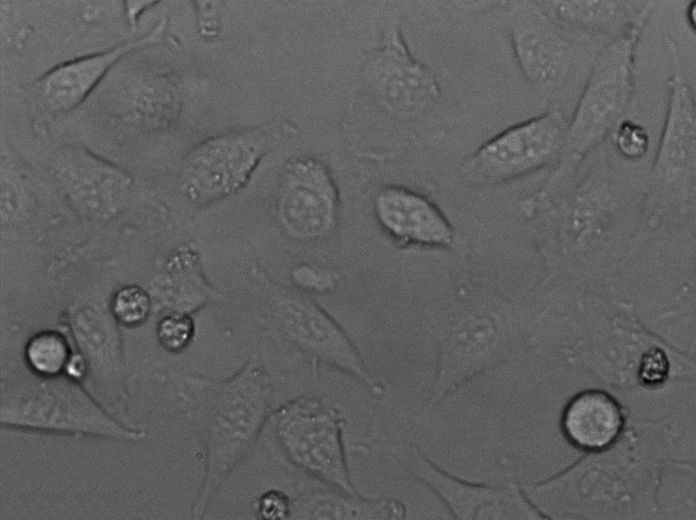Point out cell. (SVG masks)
Here are the masks:
<instances>
[{
	"instance_id": "6da1fadb",
	"label": "cell",
	"mask_w": 696,
	"mask_h": 520,
	"mask_svg": "<svg viewBox=\"0 0 696 520\" xmlns=\"http://www.w3.org/2000/svg\"><path fill=\"white\" fill-rule=\"evenodd\" d=\"M180 396L204 447V476L192 507L193 518L201 519L269 418L272 383L254 354L227 379L184 376Z\"/></svg>"
},
{
	"instance_id": "2e32d148",
	"label": "cell",
	"mask_w": 696,
	"mask_h": 520,
	"mask_svg": "<svg viewBox=\"0 0 696 520\" xmlns=\"http://www.w3.org/2000/svg\"><path fill=\"white\" fill-rule=\"evenodd\" d=\"M623 418L616 401L601 391L576 396L566 407L563 426L570 440L585 449H602L620 432Z\"/></svg>"
},
{
	"instance_id": "52a82bcc",
	"label": "cell",
	"mask_w": 696,
	"mask_h": 520,
	"mask_svg": "<svg viewBox=\"0 0 696 520\" xmlns=\"http://www.w3.org/2000/svg\"><path fill=\"white\" fill-rule=\"evenodd\" d=\"M339 211L336 185L327 167L313 158L290 163L278 195V214L286 232L301 241H316L335 228Z\"/></svg>"
},
{
	"instance_id": "8992f818",
	"label": "cell",
	"mask_w": 696,
	"mask_h": 520,
	"mask_svg": "<svg viewBox=\"0 0 696 520\" xmlns=\"http://www.w3.org/2000/svg\"><path fill=\"white\" fill-rule=\"evenodd\" d=\"M566 136L558 112L517 124L486 142L468 160L467 171L478 180H509L546 163Z\"/></svg>"
},
{
	"instance_id": "30bf717a",
	"label": "cell",
	"mask_w": 696,
	"mask_h": 520,
	"mask_svg": "<svg viewBox=\"0 0 696 520\" xmlns=\"http://www.w3.org/2000/svg\"><path fill=\"white\" fill-rule=\"evenodd\" d=\"M380 225L393 238L405 244L447 247L452 243V227L440 209L423 195L402 187H386L375 199Z\"/></svg>"
},
{
	"instance_id": "4fadbf2b",
	"label": "cell",
	"mask_w": 696,
	"mask_h": 520,
	"mask_svg": "<svg viewBox=\"0 0 696 520\" xmlns=\"http://www.w3.org/2000/svg\"><path fill=\"white\" fill-rule=\"evenodd\" d=\"M60 173L71 195L90 213L113 212L128 188L124 174L83 152L64 157Z\"/></svg>"
},
{
	"instance_id": "9c48e42d",
	"label": "cell",
	"mask_w": 696,
	"mask_h": 520,
	"mask_svg": "<svg viewBox=\"0 0 696 520\" xmlns=\"http://www.w3.org/2000/svg\"><path fill=\"white\" fill-rule=\"evenodd\" d=\"M404 462L457 519L528 518L533 515L515 488L491 489L468 484L437 467L414 446L405 451Z\"/></svg>"
},
{
	"instance_id": "3957f363",
	"label": "cell",
	"mask_w": 696,
	"mask_h": 520,
	"mask_svg": "<svg viewBox=\"0 0 696 520\" xmlns=\"http://www.w3.org/2000/svg\"><path fill=\"white\" fill-rule=\"evenodd\" d=\"M253 273L272 321L289 342L312 360L353 377L373 394L383 393L350 338L325 310L305 294L273 281L258 267Z\"/></svg>"
},
{
	"instance_id": "d4e9b609",
	"label": "cell",
	"mask_w": 696,
	"mask_h": 520,
	"mask_svg": "<svg viewBox=\"0 0 696 520\" xmlns=\"http://www.w3.org/2000/svg\"><path fill=\"white\" fill-rule=\"evenodd\" d=\"M292 279L300 288L317 292L328 291L336 284L330 273L304 264L293 269Z\"/></svg>"
},
{
	"instance_id": "484cf974",
	"label": "cell",
	"mask_w": 696,
	"mask_h": 520,
	"mask_svg": "<svg viewBox=\"0 0 696 520\" xmlns=\"http://www.w3.org/2000/svg\"><path fill=\"white\" fill-rule=\"evenodd\" d=\"M667 361L659 350L650 351L643 359L641 374L647 382H659L666 375Z\"/></svg>"
},
{
	"instance_id": "4316f807",
	"label": "cell",
	"mask_w": 696,
	"mask_h": 520,
	"mask_svg": "<svg viewBox=\"0 0 696 520\" xmlns=\"http://www.w3.org/2000/svg\"><path fill=\"white\" fill-rule=\"evenodd\" d=\"M147 3L149 2H132V4L129 5L128 13L130 15V21H135L136 14L146 7Z\"/></svg>"
},
{
	"instance_id": "7c38bea8",
	"label": "cell",
	"mask_w": 696,
	"mask_h": 520,
	"mask_svg": "<svg viewBox=\"0 0 696 520\" xmlns=\"http://www.w3.org/2000/svg\"><path fill=\"white\" fill-rule=\"evenodd\" d=\"M381 68V95L395 112H415L438 95L433 75L412 58L398 30L392 33L384 50Z\"/></svg>"
},
{
	"instance_id": "5bb4252c",
	"label": "cell",
	"mask_w": 696,
	"mask_h": 520,
	"mask_svg": "<svg viewBox=\"0 0 696 520\" xmlns=\"http://www.w3.org/2000/svg\"><path fill=\"white\" fill-rule=\"evenodd\" d=\"M406 514L398 499H367L323 484L292 500L297 519H401Z\"/></svg>"
},
{
	"instance_id": "8fae6325",
	"label": "cell",
	"mask_w": 696,
	"mask_h": 520,
	"mask_svg": "<svg viewBox=\"0 0 696 520\" xmlns=\"http://www.w3.org/2000/svg\"><path fill=\"white\" fill-rule=\"evenodd\" d=\"M162 28L158 24L139 39L126 41L102 53L76 59L52 69L40 82L46 104L57 112H67L77 107L110 67L130 51L154 42Z\"/></svg>"
},
{
	"instance_id": "e0dca14e",
	"label": "cell",
	"mask_w": 696,
	"mask_h": 520,
	"mask_svg": "<svg viewBox=\"0 0 696 520\" xmlns=\"http://www.w3.org/2000/svg\"><path fill=\"white\" fill-rule=\"evenodd\" d=\"M172 267L154 288V298L166 312L190 314L218 299L201 276L196 254L183 250L172 257Z\"/></svg>"
},
{
	"instance_id": "cb8c5ba5",
	"label": "cell",
	"mask_w": 696,
	"mask_h": 520,
	"mask_svg": "<svg viewBox=\"0 0 696 520\" xmlns=\"http://www.w3.org/2000/svg\"><path fill=\"white\" fill-rule=\"evenodd\" d=\"M617 145L626 156H641L647 149L648 137L643 127L626 121L619 127Z\"/></svg>"
},
{
	"instance_id": "7402d4cb",
	"label": "cell",
	"mask_w": 696,
	"mask_h": 520,
	"mask_svg": "<svg viewBox=\"0 0 696 520\" xmlns=\"http://www.w3.org/2000/svg\"><path fill=\"white\" fill-rule=\"evenodd\" d=\"M559 12L571 21L582 23L607 22L617 13V5L613 2H563Z\"/></svg>"
},
{
	"instance_id": "ac0fdd59",
	"label": "cell",
	"mask_w": 696,
	"mask_h": 520,
	"mask_svg": "<svg viewBox=\"0 0 696 520\" xmlns=\"http://www.w3.org/2000/svg\"><path fill=\"white\" fill-rule=\"evenodd\" d=\"M694 116L690 91L677 80L659 150V165L675 168L691 160L694 155Z\"/></svg>"
},
{
	"instance_id": "603a6c76",
	"label": "cell",
	"mask_w": 696,
	"mask_h": 520,
	"mask_svg": "<svg viewBox=\"0 0 696 520\" xmlns=\"http://www.w3.org/2000/svg\"><path fill=\"white\" fill-rule=\"evenodd\" d=\"M256 514L265 520H280L291 516L292 500L282 491L264 492L255 503Z\"/></svg>"
},
{
	"instance_id": "44dd1931",
	"label": "cell",
	"mask_w": 696,
	"mask_h": 520,
	"mask_svg": "<svg viewBox=\"0 0 696 520\" xmlns=\"http://www.w3.org/2000/svg\"><path fill=\"white\" fill-rule=\"evenodd\" d=\"M195 323L190 314L166 312L156 326L159 344L168 352L180 353L192 342Z\"/></svg>"
},
{
	"instance_id": "5b68a950",
	"label": "cell",
	"mask_w": 696,
	"mask_h": 520,
	"mask_svg": "<svg viewBox=\"0 0 696 520\" xmlns=\"http://www.w3.org/2000/svg\"><path fill=\"white\" fill-rule=\"evenodd\" d=\"M263 131L245 129L213 137L187 156L181 176L184 195L195 204H209L241 189L266 150Z\"/></svg>"
},
{
	"instance_id": "277c9868",
	"label": "cell",
	"mask_w": 696,
	"mask_h": 520,
	"mask_svg": "<svg viewBox=\"0 0 696 520\" xmlns=\"http://www.w3.org/2000/svg\"><path fill=\"white\" fill-rule=\"evenodd\" d=\"M272 428L294 467L320 483L358 494L346 464L343 419L334 407L315 397L292 399L273 413Z\"/></svg>"
},
{
	"instance_id": "ba28073f",
	"label": "cell",
	"mask_w": 696,
	"mask_h": 520,
	"mask_svg": "<svg viewBox=\"0 0 696 520\" xmlns=\"http://www.w3.org/2000/svg\"><path fill=\"white\" fill-rule=\"evenodd\" d=\"M633 35L608 47L597 61L566 139L590 143L602 136L625 109L632 84Z\"/></svg>"
},
{
	"instance_id": "7a4b0ae2",
	"label": "cell",
	"mask_w": 696,
	"mask_h": 520,
	"mask_svg": "<svg viewBox=\"0 0 696 520\" xmlns=\"http://www.w3.org/2000/svg\"><path fill=\"white\" fill-rule=\"evenodd\" d=\"M0 422L24 431L138 441L142 430L114 418L71 376L21 381L2 388Z\"/></svg>"
},
{
	"instance_id": "d6986e66",
	"label": "cell",
	"mask_w": 696,
	"mask_h": 520,
	"mask_svg": "<svg viewBox=\"0 0 696 520\" xmlns=\"http://www.w3.org/2000/svg\"><path fill=\"white\" fill-rule=\"evenodd\" d=\"M73 354L67 338L55 330L34 334L25 347L29 368L38 376L54 377L67 370Z\"/></svg>"
},
{
	"instance_id": "9a60e30c",
	"label": "cell",
	"mask_w": 696,
	"mask_h": 520,
	"mask_svg": "<svg viewBox=\"0 0 696 520\" xmlns=\"http://www.w3.org/2000/svg\"><path fill=\"white\" fill-rule=\"evenodd\" d=\"M512 40L519 65L531 81L547 83L564 74L567 47L542 19L524 16L516 21Z\"/></svg>"
},
{
	"instance_id": "ffe728a7",
	"label": "cell",
	"mask_w": 696,
	"mask_h": 520,
	"mask_svg": "<svg viewBox=\"0 0 696 520\" xmlns=\"http://www.w3.org/2000/svg\"><path fill=\"white\" fill-rule=\"evenodd\" d=\"M151 308L150 294L135 284L119 288L113 294L110 302V312L115 321L129 328L143 324L147 320Z\"/></svg>"
}]
</instances>
